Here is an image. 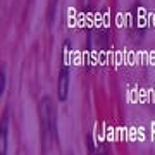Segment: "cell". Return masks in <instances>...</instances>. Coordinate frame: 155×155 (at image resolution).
Segmentation results:
<instances>
[{
	"label": "cell",
	"mask_w": 155,
	"mask_h": 155,
	"mask_svg": "<svg viewBox=\"0 0 155 155\" xmlns=\"http://www.w3.org/2000/svg\"><path fill=\"white\" fill-rule=\"evenodd\" d=\"M40 122L43 143L57 140V109L50 97H43L40 102Z\"/></svg>",
	"instance_id": "1"
},
{
	"label": "cell",
	"mask_w": 155,
	"mask_h": 155,
	"mask_svg": "<svg viewBox=\"0 0 155 155\" xmlns=\"http://www.w3.org/2000/svg\"><path fill=\"white\" fill-rule=\"evenodd\" d=\"M67 91H69V67L62 66L61 67V74H59V86H57L59 98L66 100L67 98Z\"/></svg>",
	"instance_id": "2"
},
{
	"label": "cell",
	"mask_w": 155,
	"mask_h": 155,
	"mask_svg": "<svg viewBox=\"0 0 155 155\" xmlns=\"http://www.w3.org/2000/svg\"><path fill=\"white\" fill-rule=\"evenodd\" d=\"M7 152V122L4 121L2 124V155H5Z\"/></svg>",
	"instance_id": "3"
},
{
	"label": "cell",
	"mask_w": 155,
	"mask_h": 155,
	"mask_svg": "<svg viewBox=\"0 0 155 155\" xmlns=\"http://www.w3.org/2000/svg\"><path fill=\"white\" fill-rule=\"evenodd\" d=\"M5 90V72L0 71V93H4Z\"/></svg>",
	"instance_id": "4"
}]
</instances>
